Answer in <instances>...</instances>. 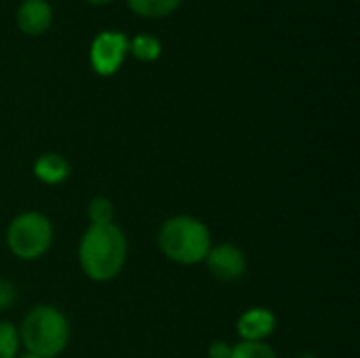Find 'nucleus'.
Listing matches in <instances>:
<instances>
[{
    "mask_svg": "<svg viewBox=\"0 0 360 358\" xmlns=\"http://www.w3.org/2000/svg\"><path fill=\"white\" fill-rule=\"evenodd\" d=\"M17 358H40V357H36V354H30V352H23V350H21Z\"/></svg>",
    "mask_w": 360,
    "mask_h": 358,
    "instance_id": "obj_19",
    "label": "nucleus"
},
{
    "mask_svg": "<svg viewBox=\"0 0 360 358\" xmlns=\"http://www.w3.org/2000/svg\"><path fill=\"white\" fill-rule=\"evenodd\" d=\"M156 243L169 262L177 266H198L213 245V234L202 219L179 213L162 222Z\"/></svg>",
    "mask_w": 360,
    "mask_h": 358,
    "instance_id": "obj_3",
    "label": "nucleus"
},
{
    "mask_svg": "<svg viewBox=\"0 0 360 358\" xmlns=\"http://www.w3.org/2000/svg\"><path fill=\"white\" fill-rule=\"evenodd\" d=\"M278 327L276 314L266 306L247 308L236 319V335L238 342H268Z\"/></svg>",
    "mask_w": 360,
    "mask_h": 358,
    "instance_id": "obj_7",
    "label": "nucleus"
},
{
    "mask_svg": "<svg viewBox=\"0 0 360 358\" xmlns=\"http://www.w3.org/2000/svg\"><path fill=\"white\" fill-rule=\"evenodd\" d=\"M17 331L21 350L40 358H59L72 342V325L53 304L32 306Z\"/></svg>",
    "mask_w": 360,
    "mask_h": 358,
    "instance_id": "obj_2",
    "label": "nucleus"
},
{
    "mask_svg": "<svg viewBox=\"0 0 360 358\" xmlns=\"http://www.w3.org/2000/svg\"><path fill=\"white\" fill-rule=\"evenodd\" d=\"M17 27L27 36H42L53 23V6L49 0H21L15 13Z\"/></svg>",
    "mask_w": 360,
    "mask_h": 358,
    "instance_id": "obj_8",
    "label": "nucleus"
},
{
    "mask_svg": "<svg viewBox=\"0 0 360 358\" xmlns=\"http://www.w3.org/2000/svg\"><path fill=\"white\" fill-rule=\"evenodd\" d=\"M21 352L17 325L0 321V358H17Z\"/></svg>",
    "mask_w": 360,
    "mask_h": 358,
    "instance_id": "obj_13",
    "label": "nucleus"
},
{
    "mask_svg": "<svg viewBox=\"0 0 360 358\" xmlns=\"http://www.w3.org/2000/svg\"><path fill=\"white\" fill-rule=\"evenodd\" d=\"M297 358H319V357H316L314 352H300V354H297Z\"/></svg>",
    "mask_w": 360,
    "mask_h": 358,
    "instance_id": "obj_18",
    "label": "nucleus"
},
{
    "mask_svg": "<svg viewBox=\"0 0 360 358\" xmlns=\"http://www.w3.org/2000/svg\"><path fill=\"white\" fill-rule=\"evenodd\" d=\"M8 251L21 262H38L42 260L55 241V228L49 215L40 211H23L15 215L4 234Z\"/></svg>",
    "mask_w": 360,
    "mask_h": 358,
    "instance_id": "obj_4",
    "label": "nucleus"
},
{
    "mask_svg": "<svg viewBox=\"0 0 360 358\" xmlns=\"http://www.w3.org/2000/svg\"><path fill=\"white\" fill-rule=\"evenodd\" d=\"M89 4H95V6H103V4H110V2H114V0H86Z\"/></svg>",
    "mask_w": 360,
    "mask_h": 358,
    "instance_id": "obj_17",
    "label": "nucleus"
},
{
    "mask_svg": "<svg viewBox=\"0 0 360 358\" xmlns=\"http://www.w3.org/2000/svg\"><path fill=\"white\" fill-rule=\"evenodd\" d=\"M114 217H116V209H114V203L108 196H95V198L89 200V205H86L89 226L114 224Z\"/></svg>",
    "mask_w": 360,
    "mask_h": 358,
    "instance_id": "obj_12",
    "label": "nucleus"
},
{
    "mask_svg": "<svg viewBox=\"0 0 360 358\" xmlns=\"http://www.w3.org/2000/svg\"><path fill=\"white\" fill-rule=\"evenodd\" d=\"M184 0H127L129 8L143 19H165L171 17Z\"/></svg>",
    "mask_w": 360,
    "mask_h": 358,
    "instance_id": "obj_10",
    "label": "nucleus"
},
{
    "mask_svg": "<svg viewBox=\"0 0 360 358\" xmlns=\"http://www.w3.org/2000/svg\"><path fill=\"white\" fill-rule=\"evenodd\" d=\"M32 173L44 186H61V184H65L70 179L72 165L59 152H44L34 160Z\"/></svg>",
    "mask_w": 360,
    "mask_h": 358,
    "instance_id": "obj_9",
    "label": "nucleus"
},
{
    "mask_svg": "<svg viewBox=\"0 0 360 358\" xmlns=\"http://www.w3.org/2000/svg\"><path fill=\"white\" fill-rule=\"evenodd\" d=\"M17 302V289L11 281L0 279V312L11 310Z\"/></svg>",
    "mask_w": 360,
    "mask_h": 358,
    "instance_id": "obj_15",
    "label": "nucleus"
},
{
    "mask_svg": "<svg viewBox=\"0 0 360 358\" xmlns=\"http://www.w3.org/2000/svg\"><path fill=\"white\" fill-rule=\"evenodd\" d=\"M129 55H133L137 61L152 63L162 55V42L154 34H137L129 38Z\"/></svg>",
    "mask_w": 360,
    "mask_h": 358,
    "instance_id": "obj_11",
    "label": "nucleus"
},
{
    "mask_svg": "<svg viewBox=\"0 0 360 358\" xmlns=\"http://www.w3.org/2000/svg\"><path fill=\"white\" fill-rule=\"evenodd\" d=\"M129 55V36L124 32H99L89 49V63L97 76H114Z\"/></svg>",
    "mask_w": 360,
    "mask_h": 358,
    "instance_id": "obj_5",
    "label": "nucleus"
},
{
    "mask_svg": "<svg viewBox=\"0 0 360 358\" xmlns=\"http://www.w3.org/2000/svg\"><path fill=\"white\" fill-rule=\"evenodd\" d=\"M230 358H278L268 342H236Z\"/></svg>",
    "mask_w": 360,
    "mask_h": 358,
    "instance_id": "obj_14",
    "label": "nucleus"
},
{
    "mask_svg": "<svg viewBox=\"0 0 360 358\" xmlns=\"http://www.w3.org/2000/svg\"><path fill=\"white\" fill-rule=\"evenodd\" d=\"M129 257V238L114 222L89 226L78 243V266L93 283H110L122 274Z\"/></svg>",
    "mask_w": 360,
    "mask_h": 358,
    "instance_id": "obj_1",
    "label": "nucleus"
},
{
    "mask_svg": "<svg viewBox=\"0 0 360 358\" xmlns=\"http://www.w3.org/2000/svg\"><path fill=\"white\" fill-rule=\"evenodd\" d=\"M232 348L234 344H228L226 340H215L209 344L207 348V357L209 358H230L232 357Z\"/></svg>",
    "mask_w": 360,
    "mask_h": 358,
    "instance_id": "obj_16",
    "label": "nucleus"
},
{
    "mask_svg": "<svg viewBox=\"0 0 360 358\" xmlns=\"http://www.w3.org/2000/svg\"><path fill=\"white\" fill-rule=\"evenodd\" d=\"M202 264L219 283H238L249 268L247 253L234 243H213Z\"/></svg>",
    "mask_w": 360,
    "mask_h": 358,
    "instance_id": "obj_6",
    "label": "nucleus"
}]
</instances>
